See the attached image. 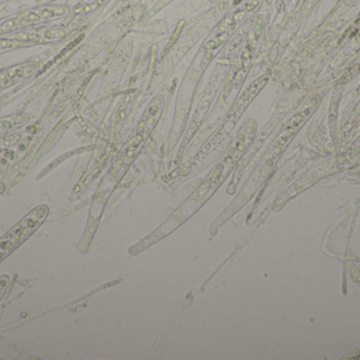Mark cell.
Masks as SVG:
<instances>
[{"instance_id": "obj_7", "label": "cell", "mask_w": 360, "mask_h": 360, "mask_svg": "<svg viewBox=\"0 0 360 360\" xmlns=\"http://www.w3.org/2000/svg\"><path fill=\"white\" fill-rule=\"evenodd\" d=\"M30 116L25 112L11 114L0 118V137L21 128L29 123Z\"/></svg>"}, {"instance_id": "obj_5", "label": "cell", "mask_w": 360, "mask_h": 360, "mask_svg": "<svg viewBox=\"0 0 360 360\" xmlns=\"http://www.w3.org/2000/svg\"><path fill=\"white\" fill-rule=\"evenodd\" d=\"M65 35V30L59 27H40L14 32L4 35V37H0V54L37 44L57 42L63 39Z\"/></svg>"}, {"instance_id": "obj_3", "label": "cell", "mask_w": 360, "mask_h": 360, "mask_svg": "<svg viewBox=\"0 0 360 360\" xmlns=\"http://www.w3.org/2000/svg\"><path fill=\"white\" fill-rule=\"evenodd\" d=\"M49 211V206L39 205L0 238V262L11 255L17 247H20L40 228L48 217Z\"/></svg>"}, {"instance_id": "obj_11", "label": "cell", "mask_w": 360, "mask_h": 360, "mask_svg": "<svg viewBox=\"0 0 360 360\" xmlns=\"http://www.w3.org/2000/svg\"><path fill=\"white\" fill-rule=\"evenodd\" d=\"M6 190V185L2 182H0V194Z\"/></svg>"}, {"instance_id": "obj_2", "label": "cell", "mask_w": 360, "mask_h": 360, "mask_svg": "<svg viewBox=\"0 0 360 360\" xmlns=\"http://www.w3.org/2000/svg\"><path fill=\"white\" fill-rule=\"evenodd\" d=\"M268 80V76H262V77L254 80V82L248 87L247 90L240 95V97L237 99L235 105L233 106L230 113L226 116V120H224V124L220 127L219 130L212 137L211 141L201 149L200 156L203 158V156H209L212 150L215 149V148L228 137L229 133L236 126L239 118H241V116L245 113L247 108L249 107L250 104L255 99V97L259 94L260 91L266 86Z\"/></svg>"}, {"instance_id": "obj_10", "label": "cell", "mask_w": 360, "mask_h": 360, "mask_svg": "<svg viewBox=\"0 0 360 360\" xmlns=\"http://www.w3.org/2000/svg\"><path fill=\"white\" fill-rule=\"evenodd\" d=\"M8 283H10V278H8V276L0 277V302H1L4 294H6V289H8Z\"/></svg>"}, {"instance_id": "obj_9", "label": "cell", "mask_w": 360, "mask_h": 360, "mask_svg": "<svg viewBox=\"0 0 360 360\" xmlns=\"http://www.w3.org/2000/svg\"><path fill=\"white\" fill-rule=\"evenodd\" d=\"M184 21H181V23H179V27H177L176 31H175L174 35H173L172 39H171L170 42H169L168 46H167L166 50H165L162 56H165V55H166L167 53L169 52V50H170V49L172 48L173 46H174L175 42H176L177 39H179L180 34H181L182 27H184Z\"/></svg>"}, {"instance_id": "obj_6", "label": "cell", "mask_w": 360, "mask_h": 360, "mask_svg": "<svg viewBox=\"0 0 360 360\" xmlns=\"http://www.w3.org/2000/svg\"><path fill=\"white\" fill-rule=\"evenodd\" d=\"M39 70V63L36 61H25L11 66L0 71V91L25 82L35 75Z\"/></svg>"}, {"instance_id": "obj_8", "label": "cell", "mask_w": 360, "mask_h": 360, "mask_svg": "<svg viewBox=\"0 0 360 360\" xmlns=\"http://www.w3.org/2000/svg\"><path fill=\"white\" fill-rule=\"evenodd\" d=\"M19 139H20V135H15V133H6V135H1L0 137V150L11 147Z\"/></svg>"}, {"instance_id": "obj_4", "label": "cell", "mask_w": 360, "mask_h": 360, "mask_svg": "<svg viewBox=\"0 0 360 360\" xmlns=\"http://www.w3.org/2000/svg\"><path fill=\"white\" fill-rule=\"evenodd\" d=\"M255 129L256 125L253 120H250L249 123H247L243 127L240 132L238 133L236 139H235L234 143L229 148L224 160L218 163L217 166L212 171L211 175H209L207 181H205V183L202 184L199 192H202V190H205V192L202 194H205V192H207L210 188L216 190L224 181V179L228 177L231 169L233 168L236 161L240 159L243 151L247 148V145H249L250 142H251L252 137H253L254 133H255Z\"/></svg>"}, {"instance_id": "obj_1", "label": "cell", "mask_w": 360, "mask_h": 360, "mask_svg": "<svg viewBox=\"0 0 360 360\" xmlns=\"http://www.w3.org/2000/svg\"><path fill=\"white\" fill-rule=\"evenodd\" d=\"M68 11V6L56 4H44L27 10L19 11L14 14L8 15L6 18H0V36L54 20L67 14Z\"/></svg>"}]
</instances>
